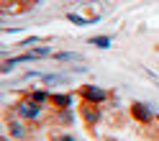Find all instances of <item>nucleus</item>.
Wrapping results in <instances>:
<instances>
[{"mask_svg":"<svg viewBox=\"0 0 159 141\" xmlns=\"http://www.w3.org/2000/svg\"><path fill=\"white\" fill-rule=\"evenodd\" d=\"M80 95H82L85 100H93V103H100V100H105V93L100 87H95V85H85L82 90H80Z\"/></svg>","mask_w":159,"mask_h":141,"instance_id":"1","label":"nucleus"},{"mask_svg":"<svg viewBox=\"0 0 159 141\" xmlns=\"http://www.w3.org/2000/svg\"><path fill=\"white\" fill-rule=\"evenodd\" d=\"M131 113H134L139 121H149V118H152L149 108H146V105H141V103H134V105H131Z\"/></svg>","mask_w":159,"mask_h":141,"instance_id":"2","label":"nucleus"},{"mask_svg":"<svg viewBox=\"0 0 159 141\" xmlns=\"http://www.w3.org/2000/svg\"><path fill=\"white\" fill-rule=\"evenodd\" d=\"M18 113H21L23 118H36L39 116V108L31 105V103H21V105H18Z\"/></svg>","mask_w":159,"mask_h":141,"instance_id":"3","label":"nucleus"},{"mask_svg":"<svg viewBox=\"0 0 159 141\" xmlns=\"http://www.w3.org/2000/svg\"><path fill=\"white\" fill-rule=\"evenodd\" d=\"M82 116H85L87 123H95V121H98V110H95L93 105H85V108H82Z\"/></svg>","mask_w":159,"mask_h":141,"instance_id":"4","label":"nucleus"},{"mask_svg":"<svg viewBox=\"0 0 159 141\" xmlns=\"http://www.w3.org/2000/svg\"><path fill=\"white\" fill-rule=\"evenodd\" d=\"M69 21H72V23H80V26H87V23H95L98 18H80V16H75V13H69Z\"/></svg>","mask_w":159,"mask_h":141,"instance_id":"5","label":"nucleus"},{"mask_svg":"<svg viewBox=\"0 0 159 141\" xmlns=\"http://www.w3.org/2000/svg\"><path fill=\"white\" fill-rule=\"evenodd\" d=\"M93 44H95V46H100V49H105V46H111V39L100 36V39H93Z\"/></svg>","mask_w":159,"mask_h":141,"instance_id":"6","label":"nucleus"},{"mask_svg":"<svg viewBox=\"0 0 159 141\" xmlns=\"http://www.w3.org/2000/svg\"><path fill=\"white\" fill-rule=\"evenodd\" d=\"M54 103H57V105H69V95H57Z\"/></svg>","mask_w":159,"mask_h":141,"instance_id":"7","label":"nucleus"},{"mask_svg":"<svg viewBox=\"0 0 159 141\" xmlns=\"http://www.w3.org/2000/svg\"><path fill=\"white\" fill-rule=\"evenodd\" d=\"M64 82V77H46V85H59Z\"/></svg>","mask_w":159,"mask_h":141,"instance_id":"8","label":"nucleus"},{"mask_svg":"<svg viewBox=\"0 0 159 141\" xmlns=\"http://www.w3.org/2000/svg\"><path fill=\"white\" fill-rule=\"evenodd\" d=\"M34 100H36V103H39V100H46V93H44V90H36V93H34Z\"/></svg>","mask_w":159,"mask_h":141,"instance_id":"9","label":"nucleus"},{"mask_svg":"<svg viewBox=\"0 0 159 141\" xmlns=\"http://www.w3.org/2000/svg\"><path fill=\"white\" fill-rule=\"evenodd\" d=\"M11 128H13V134H16V136H23V134H26V131H23V128H21V126H16V123H13V126H11Z\"/></svg>","mask_w":159,"mask_h":141,"instance_id":"10","label":"nucleus"},{"mask_svg":"<svg viewBox=\"0 0 159 141\" xmlns=\"http://www.w3.org/2000/svg\"><path fill=\"white\" fill-rule=\"evenodd\" d=\"M57 141H72V136H62V139H57Z\"/></svg>","mask_w":159,"mask_h":141,"instance_id":"11","label":"nucleus"}]
</instances>
